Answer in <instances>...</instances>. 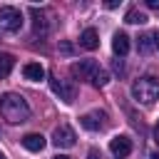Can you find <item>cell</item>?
Segmentation results:
<instances>
[{
	"label": "cell",
	"instance_id": "cell-1",
	"mask_svg": "<svg viewBox=\"0 0 159 159\" xmlns=\"http://www.w3.org/2000/svg\"><path fill=\"white\" fill-rule=\"evenodd\" d=\"M0 117L10 124H20L30 119V104L25 102V97L15 94V92H5L0 97Z\"/></svg>",
	"mask_w": 159,
	"mask_h": 159
},
{
	"label": "cell",
	"instance_id": "cell-2",
	"mask_svg": "<svg viewBox=\"0 0 159 159\" xmlns=\"http://www.w3.org/2000/svg\"><path fill=\"white\" fill-rule=\"evenodd\" d=\"M132 97L142 104H154L159 99V80L157 77H139L132 84Z\"/></svg>",
	"mask_w": 159,
	"mask_h": 159
},
{
	"label": "cell",
	"instance_id": "cell-3",
	"mask_svg": "<svg viewBox=\"0 0 159 159\" xmlns=\"http://www.w3.org/2000/svg\"><path fill=\"white\" fill-rule=\"evenodd\" d=\"M50 87H52V92H55L62 102H67V104L77 99V87H75L70 80H60L57 75H52V77H50Z\"/></svg>",
	"mask_w": 159,
	"mask_h": 159
},
{
	"label": "cell",
	"instance_id": "cell-4",
	"mask_svg": "<svg viewBox=\"0 0 159 159\" xmlns=\"http://www.w3.org/2000/svg\"><path fill=\"white\" fill-rule=\"evenodd\" d=\"M80 124L84 129H89V132H102V129L109 127V117L102 109H92V112H87V114L80 117Z\"/></svg>",
	"mask_w": 159,
	"mask_h": 159
},
{
	"label": "cell",
	"instance_id": "cell-5",
	"mask_svg": "<svg viewBox=\"0 0 159 159\" xmlns=\"http://www.w3.org/2000/svg\"><path fill=\"white\" fill-rule=\"evenodd\" d=\"M0 25H2L7 32H17V30L22 27V12H20V7L2 5V7H0Z\"/></svg>",
	"mask_w": 159,
	"mask_h": 159
},
{
	"label": "cell",
	"instance_id": "cell-6",
	"mask_svg": "<svg viewBox=\"0 0 159 159\" xmlns=\"http://www.w3.org/2000/svg\"><path fill=\"white\" fill-rule=\"evenodd\" d=\"M99 70H102V67H99L94 60H80V62H75V65L70 67V72H72L77 80H87V82H94V77H97Z\"/></svg>",
	"mask_w": 159,
	"mask_h": 159
},
{
	"label": "cell",
	"instance_id": "cell-7",
	"mask_svg": "<svg viewBox=\"0 0 159 159\" xmlns=\"http://www.w3.org/2000/svg\"><path fill=\"white\" fill-rule=\"evenodd\" d=\"M75 142H77L75 129L67 127V124H60V127L52 132V144H55L57 149H70V147H75Z\"/></svg>",
	"mask_w": 159,
	"mask_h": 159
},
{
	"label": "cell",
	"instance_id": "cell-8",
	"mask_svg": "<svg viewBox=\"0 0 159 159\" xmlns=\"http://www.w3.org/2000/svg\"><path fill=\"white\" fill-rule=\"evenodd\" d=\"M109 152H112V157H117V159L129 157V154H132V139H129V137H124V134H119V137L109 139Z\"/></svg>",
	"mask_w": 159,
	"mask_h": 159
},
{
	"label": "cell",
	"instance_id": "cell-9",
	"mask_svg": "<svg viewBox=\"0 0 159 159\" xmlns=\"http://www.w3.org/2000/svg\"><path fill=\"white\" fill-rule=\"evenodd\" d=\"M30 17H32V30H35V35L45 37V35L50 32L47 12H45V10H37V7H30Z\"/></svg>",
	"mask_w": 159,
	"mask_h": 159
},
{
	"label": "cell",
	"instance_id": "cell-10",
	"mask_svg": "<svg viewBox=\"0 0 159 159\" xmlns=\"http://www.w3.org/2000/svg\"><path fill=\"white\" fill-rule=\"evenodd\" d=\"M45 137L42 134H37V132H30V134H25L22 137V147L27 149V152H42L45 149Z\"/></svg>",
	"mask_w": 159,
	"mask_h": 159
},
{
	"label": "cell",
	"instance_id": "cell-11",
	"mask_svg": "<svg viewBox=\"0 0 159 159\" xmlns=\"http://www.w3.org/2000/svg\"><path fill=\"white\" fill-rule=\"evenodd\" d=\"M80 47H84V50H97V47H99V35H97L94 27L82 30V35H80Z\"/></svg>",
	"mask_w": 159,
	"mask_h": 159
},
{
	"label": "cell",
	"instance_id": "cell-12",
	"mask_svg": "<svg viewBox=\"0 0 159 159\" xmlns=\"http://www.w3.org/2000/svg\"><path fill=\"white\" fill-rule=\"evenodd\" d=\"M112 50H114L117 57H124V55L129 52V37H127L124 32H117V35L112 37Z\"/></svg>",
	"mask_w": 159,
	"mask_h": 159
},
{
	"label": "cell",
	"instance_id": "cell-13",
	"mask_svg": "<svg viewBox=\"0 0 159 159\" xmlns=\"http://www.w3.org/2000/svg\"><path fill=\"white\" fill-rule=\"evenodd\" d=\"M22 75H25L27 80H32V82H40V80L45 77V67H42L40 62H27V65L22 67Z\"/></svg>",
	"mask_w": 159,
	"mask_h": 159
},
{
	"label": "cell",
	"instance_id": "cell-14",
	"mask_svg": "<svg viewBox=\"0 0 159 159\" xmlns=\"http://www.w3.org/2000/svg\"><path fill=\"white\" fill-rule=\"evenodd\" d=\"M124 22H129V25H144L147 22V15L139 7H129L127 15H124Z\"/></svg>",
	"mask_w": 159,
	"mask_h": 159
},
{
	"label": "cell",
	"instance_id": "cell-15",
	"mask_svg": "<svg viewBox=\"0 0 159 159\" xmlns=\"http://www.w3.org/2000/svg\"><path fill=\"white\" fill-rule=\"evenodd\" d=\"M137 50H139L142 55H149V52L154 50V32H147V35H142V37L137 40Z\"/></svg>",
	"mask_w": 159,
	"mask_h": 159
},
{
	"label": "cell",
	"instance_id": "cell-16",
	"mask_svg": "<svg viewBox=\"0 0 159 159\" xmlns=\"http://www.w3.org/2000/svg\"><path fill=\"white\" fill-rule=\"evenodd\" d=\"M12 65H15V57L10 52H0V77H7Z\"/></svg>",
	"mask_w": 159,
	"mask_h": 159
},
{
	"label": "cell",
	"instance_id": "cell-17",
	"mask_svg": "<svg viewBox=\"0 0 159 159\" xmlns=\"http://www.w3.org/2000/svg\"><path fill=\"white\" fill-rule=\"evenodd\" d=\"M107 82H109V75H107V72H104V70H99V72H97V77H94V82H92V84H94V87H104V84H107Z\"/></svg>",
	"mask_w": 159,
	"mask_h": 159
},
{
	"label": "cell",
	"instance_id": "cell-18",
	"mask_svg": "<svg viewBox=\"0 0 159 159\" xmlns=\"http://www.w3.org/2000/svg\"><path fill=\"white\" fill-rule=\"evenodd\" d=\"M147 7L149 10H159V0H147Z\"/></svg>",
	"mask_w": 159,
	"mask_h": 159
},
{
	"label": "cell",
	"instance_id": "cell-19",
	"mask_svg": "<svg viewBox=\"0 0 159 159\" xmlns=\"http://www.w3.org/2000/svg\"><path fill=\"white\" fill-rule=\"evenodd\" d=\"M87 159H102V154H99L97 149H89V154H87Z\"/></svg>",
	"mask_w": 159,
	"mask_h": 159
},
{
	"label": "cell",
	"instance_id": "cell-20",
	"mask_svg": "<svg viewBox=\"0 0 159 159\" xmlns=\"http://www.w3.org/2000/svg\"><path fill=\"white\" fill-rule=\"evenodd\" d=\"M117 5H119V0H107V2H104L107 10H112V7H117Z\"/></svg>",
	"mask_w": 159,
	"mask_h": 159
},
{
	"label": "cell",
	"instance_id": "cell-21",
	"mask_svg": "<svg viewBox=\"0 0 159 159\" xmlns=\"http://www.w3.org/2000/svg\"><path fill=\"white\" fill-rule=\"evenodd\" d=\"M154 142L159 144V122H157V127H154Z\"/></svg>",
	"mask_w": 159,
	"mask_h": 159
},
{
	"label": "cell",
	"instance_id": "cell-22",
	"mask_svg": "<svg viewBox=\"0 0 159 159\" xmlns=\"http://www.w3.org/2000/svg\"><path fill=\"white\" fill-rule=\"evenodd\" d=\"M154 47H157V50H159V30H157V32H154Z\"/></svg>",
	"mask_w": 159,
	"mask_h": 159
},
{
	"label": "cell",
	"instance_id": "cell-23",
	"mask_svg": "<svg viewBox=\"0 0 159 159\" xmlns=\"http://www.w3.org/2000/svg\"><path fill=\"white\" fill-rule=\"evenodd\" d=\"M52 159H70V157H65V154H57V157H52Z\"/></svg>",
	"mask_w": 159,
	"mask_h": 159
},
{
	"label": "cell",
	"instance_id": "cell-24",
	"mask_svg": "<svg viewBox=\"0 0 159 159\" xmlns=\"http://www.w3.org/2000/svg\"><path fill=\"white\" fill-rule=\"evenodd\" d=\"M149 159H159V154H152V157H149Z\"/></svg>",
	"mask_w": 159,
	"mask_h": 159
},
{
	"label": "cell",
	"instance_id": "cell-25",
	"mask_svg": "<svg viewBox=\"0 0 159 159\" xmlns=\"http://www.w3.org/2000/svg\"><path fill=\"white\" fill-rule=\"evenodd\" d=\"M0 159H7V157H5V154H2V152H0Z\"/></svg>",
	"mask_w": 159,
	"mask_h": 159
}]
</instances>
